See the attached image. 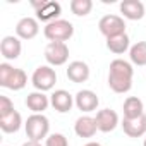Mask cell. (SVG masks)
<instances>
[{
    "label": "cell",
    "mask_w": 146,
    "mask_h": 146,
    "mask_svg": "<svg viewBox=\"0 0 146 146\" xmlns=\"http://www.w3.org/2000/svg\"><path fill=\"white\" fill-rule=\"evenodd\" d=\"M132 76H134V69L132 64L124 60V58H115L110 62L108 67V86L113 93L124 95L131 91L132 88Z\"/></svg>",
    "instance_id": "obj_1"
},
{
    "label": "cell",
    "mask_w": 146,
    "mask_h": 146,
    "mask_svg": "<svg viewBox=\"0 0 146 146\" xmlns=\"http://www.w3.org/2000/svg\"><path fill=\"white\" fill-rule=\"evenodd\" d=\"M28 84V76L26 72L19 67H12L7 62L0 64V86L12 90V91H21Z\"/></svg>",
    "instance_id": "obj_2"
},
{
    "label": "cell",
    "mask_w": 146,
    "mask_h": 146,
    "mask_svg": "<svg viewBox=\"0 0 146 146\" xmlns=\"http://www.w3.org/2000/svg\"><path fill=\"white\" fill-rule=\"evenodd\" d=\"M24 129H26V136L29 137V141H41V139H46L50 134V120L43 115V113H33L28 117L26 124H24Z\"/></svg>",
    "instance_id": "obj_3"
},
{
    "label": "cell",
    "mask_w": 146,
    "mask_h": 146,
    "mask_svg": "<svg viewBox=\"0 0 146 146\" xmlns=\"http://www.w3.org/2000/svg\"><path fill=\"white\" fill-rule=\"evenodd\" d=\"M43 35H45V38L48 41L65 43L67 40L72 38V35H74V26H72V23H69L65 19H57V21H53V23L45 26Z\"/></svg>",
    "instance_id": "obj_4"
},
{
    "label": "cell",
    "mask_w": 146,
    "mask_h": 146,
    "mask_svg": "<svg viewBox=\"0 0 146 146\" xmlns=\"http://www.w3.org/2000/svg\"><path fill=\"white\" fill-rule=\"evenodd\" d=\"M31 83L36 91H41V93L50 91V90H53V86L57 83V72L52 65H40L33 72Z\"/></svg>",
    "instance_id": "obj_5"
},
{
    "label": "cell",
    "mask_w": 146,
    "mask_h": 146,
    "mask_svg": "<svg viewBox=\"0 0 146 146\" xmlns=\"http://www.w3.org/2000/svg\"><path fill=\"white\" fill-rule=\"evenodd\" d=\"M98 29L105 38H113V36H119V35H125V21L120 16L107 14L100 19Z\"/></svg>",
    "instance_id": "obj_6"
},
{
    "label": "cell",
    "mask_w": 146,
    "mask_h": 146,
    "mask_svg": "<svg viewBox=\"0 0 146 146\" xmlns=\"http://www.w3.org/2000/svg\"><path fill=\"white\" fill-rule=\"evenodd\" d=\"M45 60H46L48 65H52V67L64 65V64L69 60V46H67V43L50 41V43L45 46Z\"/></svg>",
    "instance_id": "obj_7"
},
{
    "label": "cell",
    "mask_w": 146,
    "mask_h": 146,
    "mask_svg": "<svg viewBox=\"0 0 146 146\" xmlns=\"http://www.w3.org/2000/svg\"><path fill=\"white\" fill-rule=\"evenodd\" d=\"M33 7L36 9V17L38 21H43L46 24L57 21V17L62 14V7L58 2L46 0V2H33Z\"/></svg>",
    "instance_id": "obj_8"
},
{
    "label": "cell",
    "mask_w": 146,
    "mask_h": 146,
    "mask_svg": "<svg viewBox=\"0 0 146 146\" xmlns=\"http://www.w3.org/2000/svg\"><path fill=\"white\" fill-rule=\"evenodd\" d=\"M74 103L78 107V110L84 112V113H90V112H95L100 105V98L96 96L95 91L91 90H81L76 93L74 96Z\"/></svg>",
    "instance_id": "obj_9"
},
{
    "label": "cell",
    "mask_w": 146,
    "mask_h": 146,
    "mask_svg": "<svg viewBox=\"0 0 146 146\" xmlns=\"http://www.w3.org/2000/svg\"><path fill=\"white\" fill-rule=\"evenodd\" d=\"M50 105L53 107V110H57L58 113H67L74 107V96L65 90H55L50 95Z\"/></svg>",
    "instance_id": "obj_10"
},
{
    "label": "cell",
    "mask_w": 146,
    "mask_h": 146,
    "mask_svg": "<svg viewBox=\"0 0 146 146\" xmlns=\"http://www.w3.org/2000/svg\"><path fill=\"white\" fill-rule=\"evenodd\" d=\"M65 76L69 81L72 83H86L90 79V65L83 60H74V62H70L65 69Z\"/></svg>",
    "instance_id": "obj_11"
},
{
    "label": "cell",
    "mask_w": 146,
    "mask_h": 146,
    "mask_svg": "<svg viewBox=\"0 0 146 146\" xmlns=\"http://www.w3.org/2000/svg\"><path fill=\"white\" fill-rule=\"evenodd\" d=\"M40 33V24L38 19L35 17H23L16 24V36L19 40H33Z\"/></svg>",
    "instance_id": "obj_12"
},
{
    "label": "cell",
    "mask_w": 146,
    "mask_h": 146,
    "mask_svg": "<svg viewBox=\"0 0 146 146\" xmlns=\"http://www.w3.org/2000/svg\"><path fill=\"white\" fill-rule=\"evenodd\" d=\"M23 52V45L21 40L17 36H4L2 41H0V53L5 60H16L19 58Z\"/></svg>",
    "instance_id": "obj_13"
},
{
    "label": "cell",
    "mask_w": 146,
    "mask_h": 146,
    "mask_svg": "<svg viewBox=\"0 0 146 146\" xmlns=\"http://www.w3.org/2000/svg\"><path fill=\"white\" fill-rule=\"evenodd\" d=\"M95 119H96L98 131H102V132H112V131L119 125V115H117V112L112 110V108L98 110Z\"/></svg>",
    "instance_id": "obj_14"
},
{
    "label": "cell",
    "mask_w": 146,
    "mask_h": 146,
    "mask_svg": "<svg viewBox=\"0 0 146 146\" xmlns=\"http://www.w3.org/2000/svg\"><path fill=\"white\" fill-rule=\"evenodd\" d=\"M119 9H120V14L125 19H129V21H139V19H143L144 12H146L144 4L139 2V0H124V2H120Z\"/></svg>",
    "instance_id": "obj_15"
},
{
    "label": "cell",
    "mask_w": 146,
    "mask_h": 146,
    "mask_svg": "<svg viewBox=\"0 0 146 146\" xmlns=\"http://www.w3.org/2000/svg\"><path fill=\"white\" fill-rule=\"evenodd\" d=\"M122 129L124 134L129 137H141L146 136V113L137 119H122Z\"/></svg>",
    "instance_id": "obj_16"
},
{
    "label": "cell",
    "mask_w": 146,
    "mask_h": 146,
    "mask_svg": "<svg viewBox=\"0 0 146 146\" xmlns=\"http://www.w3.org/2000/svg\"><path fill=\"white\" fill-rule=\"evenodd\" d=\"M98 131V125H96V119L95 117H90V115H81L76 124H74V132L79 136V137H93Z\"/></svg>",
    "instance_id": "obj_17"
},
{
    "label": "cell",
    "mask_w": 146,
    "mask_h": 146,
    "mask_svg": "<svg viewBox=\"0 0 146 146\" xmlns=\"http://www.w3.org/2000/svg\"><path fill=\"white\" fill-rule=\"evenodd\" d=\"M26 107L33 113H43L50 107V98L41 91H33L26 96Z\"/></svg>",
    "instance_id": "obj_18"
},
{
    "label": "cell",
    "mask_w": 146,
    "mask_h": 146,
    "mask_svg": "<svg viewBox=\"0 0 146 146\" xmlns=\"http://www.w3.org/2000/svg\"><path fill=\"white\" fill-rule=\"evenodd\" d=\"M124 119H137L141 115H144V105L143 100L137 96H127L124 102Z\"/></svg>",
    "instance_id": "obj_19"
},
{
    "label": "cell",
    "mask_w": 146,
    "mask_h": 146,
    "mask_svg": "<svg viewBox=\"0 0 146 146\" xmlns=\"http://www.w3.org/2000/svg\"><path fill=\"white\" fill-rule=\"evenodd\" d=\"M23 125V117L17 110L11 112L9 115L5 117H0V129H2L5 134H12V132H17Z\"/></svg>",
    "instance_id": "obj_20"
},
{
    "label": "cell",
    "mask_w": 146,
    "mask_h": 146,
    "mask_svg": "<svg viewBox=\"0 0 146 146\" xmlns=\"http://www.w3.org/2000/svg\"><path fill=\"white\" fill-rule=\"evenodd\" d=\"M107 48L115 53V55H122L131 48V40L127 35H119L113 38H107Z\"/></svg>",
    "instance_id": "obj_21"
},
{
    "label": "cell",
    "mask_w": 146,
    "mask_h": 146,
    "mask_svg": "<svg viewBox=\"0 0 146 146\" xmlns=\"http://www.w3.org/2000/svg\"><path fill=\"white\" fill-rule=\"evenodd\" d=\"M129 58L134 65L146 67V41H137L129 48Z\"/></svg>",
    "instance_id": "obj_22"
},
{
    "label": "cell",
    "mask_w": 146,
    "mask_h": 146,
    "mask_svg": "<svg viewBox=\"0 0 146 146\" xmlns=\"http://www.w3.org/2000/svg\"><path fill=\"white\" fill-rule=\"evenodd\" d=\"M69 7H70V11H72V14H74V16L84 17V16H88L91 12L93 2H91V0H72Z\"/></svg>",
    "instance_id": "obj_23"
},
{
    "label": "cell",
    "mask_w": 146,
    "mask_h": 146,
    "mask_svg": "<svg viewBox=\"0 0 146 146\" xmlns=\"http://www.w3.org/2000/svg\"><path fill=\"white\" fill-rule=\"evenodd\" d=\"M45 146H69V141L64 134L60 132H53L45 139Z\"/></svg>",
    "instance_id": "obj_24"
},
{
    "label": "cell",
    "mask_w": 146,
    "mask_h": 146,
    "mask_svg": "<svg viewBox=\"0 0 146 146\" xmlns=\"http://www.w3.org/2000/svg\"><path fill=\"white\" fill-rule=\"evenodd\" d=\"M16 108H14V103L11 102V98L9 96H0V117H5V115H9L11 112H14Z\"/></svg>",
    "instance_id": "obj_25"
},
{
    "label": "cell",
    "mask_w": 146,
    "mask_h": 146,
    "mask_svg": "<svg viewBox=\"0 0 146 146\" xmlns=\"http://www.w3.org/2000/svg\"><path fill=\"white\" fill-rule=\"evenodd\" d=\"M23 146H41V143H38V141H26Z\"/></svg>",
    "instance_id": "obj_26"
},
{
    "label": "cell",
    "mask_w": 146,
    "mask_h": 146,
    "mask_svg": "<svg viewBox=\"0 0 146 146\" xmlns=\"http://www.w3.org/2000/svg\"><path fill=\"white\" fill-rule=\"evenodd\" d=\"M84 146H103V144H100V143H93V141H91V143H86Z\"/></svg>",
    "instance_id": "obj_27"
},
{
    "label": "cell",
    "mask_w": 146,
    "mask_h": 146,
    "mask_svg": "<svg viewBox=\"0 0 146 146\" xmlns=\"http://www.w3.org/2000/svg\"><path fill=\"white\" fill-rule=\"evenodd\" d=\"M143 146H146V137H144V143H143Z\"/></svg>",
    "instance_id": "obj_28"
}]
</instances>
